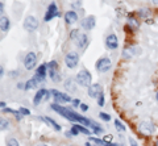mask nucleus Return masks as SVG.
Returning a JSON list of instances; mask_svg holds the SVG:
<instances>
[{"mask_svg":"<svg viewBox=\"0 0 158 146\" xmlns=\"http://www.w3.org/2000/svg\"><path fill=\"white\" fill-rule=\"evenodd\" d=\"M52 109H53V111H56V112H58L59 115H62L63 117L67 119V120H70V121H74V123H79V124H83V125L90 126V128H92V130H94V132H95L96 134L103 133V129L95 123V121H92V120H90V119L83 117V116L75 113V112L71 111V109L65 108V107H61L59 104H56V103L52 104Z\"/></svg>","mask_w":158,"mask_h":146,"instance_id":"1","label":"nucleus"},{"mask_svg":"<svg viewBox=\"0 0 158 146\" xmlns=\"http://www.w3.org/2000/svg\"><path fill=\"white\" fill-rule=\"evenodd\" d=\"M77 80H78V83L83 86V87H91V80H92V76L91 74L88 72L87 70H82V71H79L78 72V75H77Z\"/></svg>","mask_w":158,"mask_h":146,"instance_id":"2","label":"nucleus"},{"mask_svg":"<svg viewBox=\"0 0 158 146\" xmlns=\"http://www.w3.org/2000/svg\"><path fill=\"white\" fill-rule=\"evenodd\" d=\"M138 130H140L141 134L146 136V137H149V136H152L153 133H154L156 130V126L153 123H149V121H144V123H141L140 125H138Z\"/></svg>","mask_w":158,"mask_h":146,"instance_id":"3","label":"nucleus"},{"mask_svg":"<svg viewBox=\"0 0 158 146\" xmlns=\"http://www.w3.org/2000/svg\"><path fill=\"white\" fill-rule=\"evenodd\" d=\"M50 94L56 100V104H62V103H67V101H71V97L67 94H63V92H59L57 90H50Z\"/></svg>","mask_w":158,"mask_h":146,"instance_id":"4","label":"nucleus"},{"mask_svg":"<svg viewBox=\"0 0 158 146\" xmlns=\"http://www.w3.org/2000/svg\"><path fill=\"white\" fill-rule=\"evenodd\" d=\"M48 71H49V76L52 78V80L57 82V80L61 79V76H59V74H58L59 66H58V63H57L56 61H52V62L48 65Z\"/></svg>","mask_w":158,"mask_h":146,"instance_id":"5","label":"nucleus"},{"mask_svg":"<svg viewBox=\"0 0 158 146\" xmlns=\"http://www.w3.org/2000/svg\"><path fill=\"white\" fill-rule=\"evenodd\" d=\"M73 40H75L77 38V43H78V46L79 47H86L87 46V43H88V38L86 34H81L79 33V30H73L71 32V36H70Z\"/></svg>","mask_w":158,"mask_h":146,"instance_id":"6","label":"nucleus"},{"mask_svg":"<svg viewBox=\"0 0 158 146\" xmlns=\"http://www.w3.org/2000/svg\"><path fill=\"white\" fill-rule=\"evenodd\" d=\"M36 65H37V55L34 54L33 51L28 53V54L25 55V58H24V66H25V69L32 70V69H34Z\"/></svg>","mask_w":158,"mask_h":146,"instance_id":"7","label":"nucleus"},{"mask_svg":"<svg viewBox=\"0 0 158 146\" xmlns=\"http://www.w3.org/2000/svg\"><path fill=\"white\" fill-rule=\"evenodd\" d=\"M78 62H79V57H78V54L75 51H71V53H69V54H66L65 63H66V66L69 67V69H74V67H77Z\"/></svg>","mask_w":158,"mask_h":146,"instance_id":"8","label":"nucleus"},{"mask_svg":"<svg viewBox=\"0 0 158 146\" xmlns=\"http://www.w3.org/2000/svg\"><path fill=\"white\" fill-rule=\"evenodd\" d=\"M95 67L99 72H107L111 69V59L110 58H100V59L96 62Z\"/></svg>","mask_w":158,"mask_h":146,"instance_id":"9","label":"nucleus"},{"mask_svg":"<svg viewBox=\"0 0 158 146\" xmlns=\"http://www.w3.org/2000/svg\"><path fill=\"white\" fill-rule=\"evenodd\" d=\"M24 28L27 29L28 32H34L36 29L38 28V21L36 17L33 16H28L25 18V21H24Z\"/></svg>","mask_w":158,"mask_h":146,"instance_id":"10","label":"nucleus"},{"mask_svg":"<svg viewBox=\"0 0 158 146\" xmlns=\"http://www.w3.org/2000/svg\"><path fill=\"white\" fill-rule=\"evenodd\" d=\"M57 16H59L58 8H57L56 4L52 3L50 6H49V8H48V12H46V14H45V21H46V22H48V21H50L52 18L57 17Z\"/></svg>","mask_w":158,"mask_h":146,"instance_id":"11","label":"nucleus"},{"mask_svg":"<svg viewBox=\"0 0 158 146\" xmlns=\"http://www.w3.org/2000/svg\"><path fill=\"white\" fill-rule=\"evenodd\" d=\"M103 94V88L100 84H92L91 87H88V96L90 97H99Z\"/></svg>","mask_w":158,"mask_h":146,"instance_id":"12","label":"nucleus"},{"mask_svg":"<svg viewBox=\"0 0 158 146\" xmlns=\"http://www.w3.org/2000/svg\"><path fill=\"white\" fill-rule=\"evenodd\" d=\"M106 46L108 49H111V50H115V49L118 46V41H117V37L116 34H110L107 38H106Z\"/></svg>","mask_w":158,"mask_h":146,"instance_id":"13","label":"nucleus"},{"mask_svg":"<svg viewBox=\"0 0 158 146\" xmlns=\"http://www.w3.org/2000/svg\"><path fill=\"white\" fill-rule=\"evenodd\" d=\"M65 21L66 24H69V25H71V24H75L78 21V14L74 12V11H69L65 13Z\"/></svg>","mask_w":158,"mask_h":146,"instance_id":"14","label":"nucleus"},{"mask_svg":"<svg viewBox=\"0 0 158 146\" xmlns=\"http://www.w3.org/2000/svg\"><path fill=\"white\" fill-rule=\"evenodd\" d=\"M48 92H49L48 90H44V88L38 90L37 94H36V96H34V99H33V104H34V105H38L40 103H41V100L44 99V97H46Z\"/></svg>","mask_w":158,"mask_h":146,"instance_id":"15","label":"nucleus"},{"mask_svg":"<svg viewBox=\"0 0 158 146\" xmlns=\"http://www.w3.org/2000/svg\"><path fill=\"white\" fill-rule=\"evenodd\" d=\"M96 24V20H95V16H90L83 20V28L87 29V30H91V29L95 26Z\"/></svg>","mask_w":158,"mask_h":146,"instance_id":"16","label":"nucleus"},{"mask_svg":"<svg viewBox=\"0 0 158 146\" xmlns=\"http://www.w3.org/2000/svg\"><path fill=\"white\" fill-rule=\"evenodd\" d=\"M41 82H42V80H40L38 78H37L36 75H34V76L32 78V79H29V80L27 82V83H25V90H33V88H36L37 84H40Z\"/></svg>","mask_w":158,"mask_h":146,"instance_id":"17","label":"nucleus"},{"mask_svg":"<svg viewBox=\"0 0 158 146\" xmlns=\"http://www.w3.org/2000/svg\"><path fill=\"white\" fill-rule=\"evenodd\" d=\"M46 69H48L46 65H41L37 69V72H36V76L42 82H44V79H45V76H46Z\"/></svg>","mask_w":158,"mask_h":146,"instance_id":"18","label":"nucleus"},{"mask_svg":"<svg viewBox=\"0 0 158 146\" xmlns=\"http://www.w3.org/2000/svg\"><path fill=\"white\" fill-rule=\"evenodd\" d=\"M41 120H42V121H45L46 124H49V125H50L54 130H57V132H59V130L62 129L61 126H59V125L56 123V121H54L53 119H50V117H41Z\"/></svg>","mask_w":158,"mask_h":146,"instance_id":"19","label":"nucleus"},{"mask_svg":"<svg viewBox=\"0 0 158 146\" xmlns=\"http://www.w3.org/2000/svg\"><path fill=\"white\" fill-rule=\"evenodd\" d=\"M138 26H140V24H138V21L136 20L133 16H129L128 17V28H131L132 30H137Z\"/></svg>","mask_w":158,"mask_h":146,"instance_id":"20","label":"nucleus"},{"mask_svg":"<svg viewBox=\"0 0 158 146\" xmlns=\"http://www.w3.org/2000/svg\"><path fill=\"white\" fill-rule=\"evenodd\" d=\"M0 28H2V32H7L9 29V20L8 17L2 16V21H0Z\"/></svg>","mask_w":158,"mask_h":146,"instance_id":"21","label":"nucleus"},{"mask_svg":"<svg viewBox=\"0 0 158 146\" xmlns=\"http://www.w3.org/2000/svg\"><path fill=\"white\" fill-rule=\"evenodd\" d=\"M74 128H75L77 130H78V133H83V134H90V130H88L87 128H85V126H82V125H79V124H77V125H73Z\"/></svg>","mask_w":158,"mask_h":146,"instance_id":"22","label":"nucleus"},{"mask_svg":"<svg viewBox=\"0 0 158 146\" xmlns=\"http://www.w3.org/2000/svg\"><path fill=\"white\" fill-rule=\"evenodd\" d=\"M115 126H116V129L118 130V132H125V126L121 124L120 120H115Z\"/></svg>","mask_w":158,"mask_h":146,"instance_id":"23","label":"nucleus"},{"mask_svg":"<svg viewBox=\"0 0 158 146\" xmlns=\"http://www.w3.org/2000/svg\"><path fill=\"white\" fill-rule=\"evenodd\" d=\"M7 146H19V141L16 138H9L7 141Z\"/></svg>","mask_w":158,"mask_h":146,"instance_id":"24","label":"nucleus"},{"mask_svg":"<svg viewBox=\"0 0 158 146\" xmlns=\"http://www.w3.org/2000/svg\"><path fill=\"white\" fill-rule=\"evenodd\" d=\"M99 116H100V119H102L103 121H110V120H111V116L107 115V113H104V112H100V113H99Z\"/></svg>","mask_w":158,"mask_h":146,"instance_id":"25","label":"nucleus"},{"mask_svg":"<svg viewBox=\"0 0 158 146\" xmlns=\"http://www.w3.org/2000/svg\"><path fill=\"white\" fill-rule=\"evenodd\" d=\"M19 111H20V113H21V115H24V116H28V115H31V111H29V109H27V108H23V107H21V108H20Z\"/></svg>","mask_w":158,"mask_h":146,"instance_id":"26","label":"nucleus"},{"mask_svg":"<svg viewBox=\"0 0 158 146\" xmlns=\"http://www.w3.org/2000/svg\"><path fill=\"white\" fill-rule=\"evenodd\" d=\"M98 103H99V105H100V107L104 105V95H103V94L98 97Z\"/></svg>","mask_w":158,"mask_h":146,"instance_id":"27","label":"nucleus"},{"mask_svg":"<svg viewBox=\"0 0 158 146\" xmlns=\"http://www.w3.org/2000/svg\"><path fill=\"white\" fill-rule=\"evenodd\" d=\"M8 120H4V119H2V130H4V129H7L8 128Z\"/></svg>","mask_w":158,"mask_h":146,"instance_id":"28","label":"nucleus"},{"mask_svg":"<svg viewBox=\"0 0 158 146\" xmlns=\"http://www.w3.org/2000/svg\"><path fill=\"white\" fill-rule=\"evenodd\" d=\"M112 138H113V136L108 134V136H106V137H104V141H106V142H110V141H112Z\"/></svg>","mask_w":158,"mask_h":146,"instance_id":"29","label":"nucleus"},{"mask_svg":"<svg viewBox=\"0 0 158 146\" xmlns=\"http://www.w3.org/2000/svg\"><path fill=\"white\" fill-rule=\"evenodd\" d=\"M73 104H74V107H79V105H81V101H79V99H74Z\"/></svg>","mask_w":158,"mask_h":146,"instance_id":"30","label":"nucleus"},{"mask_svg":"<svg viewBox=\"0 0 158 146\" xmlns=\"http://www.w3.org/2000/svg\"><path fill=\"white\" fill-rule=\"evenodd\" d=\"M129 144H131V146H138L137 142H136V141L133 140V138H129Z\"/></svg>","mask_w":158,"mask_h":146,"instance_id":"31","label":"nucleus"},{"mask_svg":"<svg viewBox=\"0 0 158 146\" xmlns=\"http://www.w3.org/2000/svg\"><path fill=\"white\" fill-rule=\"evenodd\" d=\"M81 109H82L83 112H86V111L88 109V105H86V104H81Z\"/></svg>","mask_w":158,"mask_h":146,"instance_id":"32","label":"nucleus"},{"mask_svg":"<svg viewBox=\"0 0 158 146\" xmlns=\"http://www.w3.org/2000/svg\"><path fill=\"white\" fill-rule=\"evenodd\" d=\"M138 13H140V14H141V16H146V14H148V13H149V11H146V9H145V11H140V12H138Z\"/></svg>","mask_w":158,"mask_h":146,"instance_id":"33","label":"nucleus"},{"mask_svg":"<svg viewBox=\"0 0 158 146\" xmlns=\"http://www.w3.org/2000/svg\"><path fill=\"white\" fill-rule=\"evenodd\" d=\"M3 11H4V3L2 2V3H0V12L3 13Z\"/></svg>","mask_w":158,"mask_h":146,"instance_id":"34","label":"nucleus"},{"mask_svg":"<svg viewBox=\"0 0 158 146\" xmlns=\"http://www.w3.org/2000/svg\"><path fill=\"white\" fill-rule=\"evenodd\" d=\"M107 146H120V145H117V144H111V142H107Z\"/></svg>","mask_w":158,"mask_h":146,"instance_id":"35","label":"nucleus"},{"mask_svg":"<svg viewBox=\"0 0 158 146\" xmlns=\"http://www.w3.org/2000/svg\"><path fill=\"white\" fill-rule=\"evenodd\" d=\"M0 107H2L3 109H6V103H4V101H2V103H0Z\"/></svg>","mask_w":158,"mask_h":146,"instance_id":"36","label":"nucleus"},{"mask_svg":"<svg viewBox=\"0 0 158 146\" xmlns=\"http://www.w3.org/2000/svg\"><path fill=\"white\" fill-rule=\"evenodd\" d=\"M0 75H2V76L4 75V69H3V67H2V69H0Z\"/></svg>","mask_w":158,"mask_h":146,"instance_id":"37","label":"nucleus"},{"mask_svg":"<svg viewBox=\"0 0 158 146\" xmlns=\"http://www.w3.org/2000/svg\"><path fill=\"white\" fill-rule=\"evenodd\" d=\"M86 146H94V145H91L90 142H86Z\"/></svg>","mask_w":158,"mask_h":146,"instance_id":"38","label":"nucleus"},{"mask_svg":"<svg viewBox=\"0 0 158 146\" xmlns=\"http://www.w3.org/2000/svg\"><path fill=\"white\" fill-rule=\"evenodd\" d=\"M38 146H48V145H38Z\"/></svg>","mask_w":158,"mask_h":146,"instance_id":"39","label":"nucleus"},{"mask_svg":"<svg viewBox=\"0 0 158 146\" xmlns=\"http://www.w3.org/2000/svg\"><path fill=\"white\" fill-rule=\"evenodd\" d=\"M157 100H158V92H157Z\"/></svg>","mask_w":158,"mask_h":146,"instance_id":"40","label":"nucleus"},{"mask_svg":"<svg viewBox=\"0 0 158 146\" xmlns=\"http://www.w3.org/2000/svg\"><path fill=\"white\" fill-rule=\"evenodd\" d=\"M157 146H158V142H157Z\"/></svg>","mask_w":158,"mask_h":146,"instance_id":"41","label":"nucleus"}]
</instances>
